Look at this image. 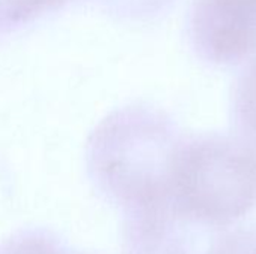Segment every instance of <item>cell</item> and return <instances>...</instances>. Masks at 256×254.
<instances>
[{
    "label": "cell",
    "instance_id": "1",
    "mask_svg": "<svg viewBox=\"0 0 256 254\" xmlns=\"http://www.w3.org/2000/svg\"><path fill=\"white\" fill-rule=\"evenodd\" d=\"M184 132L160 109L129 105L106 115L87 142L93 184L123 213L171 198L174 160Z\"/></svg>",
    "mask_w": 256,
    "mask_h": 254
},
{
    "label": "cell",
    "instance_id": "2",
    "mask_svg": "<svg viewBox=\"0 0 256 254\" xmlns=\"http://www.w3.org/2000/svg\"><path fill=\"white\" fill-rule=\"evenodd\" d=\"M170 201L220 226L244 216L256 207V145L243 136L184 133Z\"/></svg>",
    "mask_w": 256,
    "mask_h": 254
},
{
    "label": "cell",
    "instance_id": "3",
    "mask_svg": "<svg viewBox=\"0 0 256 254\" xmlns=\"http://www.w3.org/2000/svg\"><path fill=\"white\" fill-rule=\"evenodd\" d=\"M225 228L166 201L124 214V254H230Z\"/></svg>",
    "mask_w": 256,
    "mask_h": 254
},
{
    "label": "cell",
    "instance_id": "4",
    "mask_svg": "<svg viewBox=\"0 0 256 254\" xmlns=\"http://www.w3.org/2000/svg\"><path fill=\"white\" fill-rule=\"evenodd\" d=\"M189 42L216 66L238 64L256 54V0H192Z\"/></svg>",
    "mask_w": 256,
    "mask_h": 254
},
{
    "label": "cell",
    "instance_id": "5",
    "mask_svg": "<svg viewBox=\"0 0 256 254\" xmlns=\"http://www.w3.org/2000/svg\"><path fill=\"white\" fill-rule=\"evenodd\" d=\"M231 115L242 136L256 145V57L243 69L234 85Z\"/></svg>",
    "mask_w": 256,
    "mask_h": 254
},
{
    "label": "cell",
    "instance_id": "6",
    "mask_svg": "<svg viewBox=\"0 0 256 254\" xmlns=\"http://www.w3.org/2000/svg\"><path fill=\"white\" fill-rule=\"evenodd\" d=\"M74 0H0V34L15 31Z\"/></svg>",
    "mask_w": 256,
    "mask_h": 254
},
{
    "label": "cell",
    "instance_id": "7",
    "mask_svg": "<svg viewBox=\"0 0 256 254\" xmlns=\"http://www.w3.org/2000/svg\"><path fill=\"white\" fill-rule=\"evenodd\" d=\"M0 254H78L45 231H22L0 244Z\"/></svg>",
    "mask_w": 256,
    "mask_h": 254
},
{
    "label": "cell",
    "instance_id": "8",
    "mask_svg": "<svg viewBox=\"0 0 256 254\" xmlns=\"http://www.w3.org/2000/svg\"><path fill=\"white\" fill-rule=\"evenodd\" d=\"M108 13L123 19H148L165 9L174 0H96Z\"/></svg>",
    "mask_w": 256,
    "mask_h": 254
},
{
    "label": "cell",
    "instance_id": "9",
    "mask_svg": "<svg viewBox=\"0 0 256 254\" xmlns=\"http://www.w3.org/2000/svg\"><path fill=\"white\" fill-rule=\"evenodd\" d=\"M230 254H256V238H250L244 246H240L234 238Z\"/></svg>",
    "mask_w": 256,
    "mask_h": 254
}]
</instances>
